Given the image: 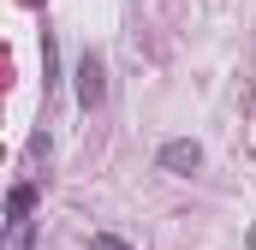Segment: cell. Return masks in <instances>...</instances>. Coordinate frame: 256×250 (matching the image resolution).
<instances>
[{
	"label": "cell",
	"instance_id": "4",
	"mask_svg": "<svg viewBox=\"0 0 256 250\" xmlns=\"http://www.w3.org/2000/svg\"><path fill=\"white\" fill-rule=\"evenodd\" d=\"M36 244V220H6V250H30Z\"/></svg>",
	"mask_w": 256,
	"mask_h": 250
},
{
	"label": "cell",
	"instance_id": "2",
	"mask_svg": "<svg viewBox=\"0 0 256 250\" xmlns=\"http://www.w3.org/2000/svg\"><path fill=\"white\" fill-rule=\"evenodd\" d=\"M102 102H108V66L84 54L78 60V108H102Z\"/></svg>",
	"mask_w": 256,
	"mask_h": 250
},
{
	"label": "cell",
	"instance_id": "3",
	"mask_svg": "<svg viewBox=\"0 0 256 250\" xmlns=\"http://www.w3.org/2000/svg\"><path fill=\"white\" fill-rule=\"evenodd\" d=\"M30 208H36V185H12V196H6V220H30Z\"/></svg>",
	"mask_w": 256,
	"mask_h": 250
},
{
	"label": "cell",
	"instance_id": "5",
	"mask_svg": "<svg viewBox=\"0 0 256 250\" xmlns=\"http://www.w3.org/2000/svg\"><path fill=\"white\" fill-rule=\"evenodd\" d=\"M90 250H131L126 238H114V232H96V238H90Z\"/></svg>",
	"mask_w": 256,
	"mask_h": 250
},
{
	"label": "cell",
	"instance_id": "1",
	"mask_svg": "<svg viewBox=\"0 0 256 250\" xmlns=\"http://www.w3.org/2000/svg\"><path fill=\"white\" fill-rule=\"evenodd\" d=\"M155 161H161V173H173V179H191L196 167H202V143H196V137H167Z\"/></svg>",
	"mask_w": 256,
	"mask_h": 250
}]
</instances>
